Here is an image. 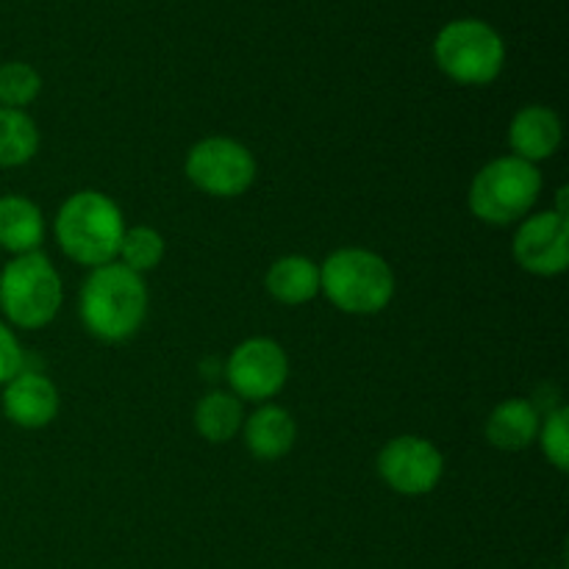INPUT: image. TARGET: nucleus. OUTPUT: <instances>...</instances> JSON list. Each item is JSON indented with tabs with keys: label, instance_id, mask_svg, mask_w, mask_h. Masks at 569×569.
Wrapping results in <instances>:
<instances>
[{
	"label": "nucleus",
	"instance_id": "21",
	"mask_svg": "<svg viewBox=\"0 0 569 569\" xmlns=\"http://www.w3.org/2000/svg\"><path fill=\"white\" fill-rule=\"evenodd\" d=\"M569 411L565 406L553 409L545 420V426H539V442H542L545 456L550 459V465H556V470L567 472L569 467Z\"/></svg>",
	"mask_w": 569,
	"mask_h": 569
},
{
	"label": "nucleus",
	"instance_id": "15",
	"mask_svg": "<svg viewBox=\"0 0 569 569\" xmlns=\"http://www.w3.org/2000/svg\"><path fill=\"white\" fill-rule=\"evenodd\" d=\"M539 411L528 400H506L489 415L487 439L498 450H526L539 437Z\"/></svg>",
	"mask_w": 569,
	"mask_h": 569
},
{
	"label": "nucleus",
	"instance_id": "8",
	"mask_svg": "<svg viewBox=\"0 0 569 569\" xmlns=\"http://www.w3.org/2000/svg\"><path fill=\"white\" fill-rule=\"evenodd\" d=\"M445 459L437 445L422 437H398L383 445L378 456V476L400 495H428L442 481Z\"/></svg>",
	"mask_w": 569,
	"mask_h": 569
},
{
	"label": "nucleus",
	"instance_id": "13",
	"mask_svg": "<svg viewBox=\"0 0 569 569\" xmlns=\"http://www.w3.org/2000/svg\"><path fill=\"white\" fill-rule=\"evenodd\" d=\"M298 426L281 406H261L244 422V445L261 461H276L292 450Z\"/></svg>",
	"mask_w": 569,
	"mask_h": 569
},
{
	"label": "nucleus",
	"instance_id": "6",
	"mask_svg": "<svg viewBox=\"0 0 569 569\" xmlns=\"http://www.w3.org/2000/svg\"><path fill=\"white\" fill-rule=\"evenodd\" d=\"M542 192V176L537 164L503 156L495 159L472 178L470 211L489 226H511L522 220Z\"/></svg>",
	"mask_w": 569,
	"mask_h": 569
},
{
	"label": "nucleus",
	"instance_id": "9",
	"mask_svg": "<svg viewBox=\"0 0 569 569\" xmlns=\"http://www.w3.org/2000/svg\"><path fill=\"white\" fill-rule=\"evenodd\" d=\"M226 378L237 398L270 400L283 389L289 378L287 353L272 339H248L231 353L226 365Z\"/></svg>",
	"mask_w": 569,
	"mask_h": 569
},
{
	"label": "nucleus",
	"instance_id": "3",
	"mask_svg": "<svg viewBox=\"0 0 569 569\" xmlns=\"http://www.w3.org/2000/svg\"><path fill=\"white\" fill-rule=\"evenodd\" d=\"M320 292L345 315H378L395 295L392 267L372 250H337L320 267Z\"/></svg>",
	"mask_w": 569,
	"mask_h": 569
},
{
	"label": "nucleus",
	"instance_id": "17",
	"mask_svg": "<svg viewBox=\"0 0 569 569\" xmlns=\"http://www.w3.org/2000/svg\"><path fill=\"white\" fill-rule=\"evenodd\" d=\"M244 426L242 403L231 392H209L194 406V428L209 442H231Z\"/></svg>",
	"mask_w": 569,
	"mask_h": 569
},
{
	"label": "nucleus",
	"instance_id": "5",
	"mask_svg": "<svg viewBox=\"0 0 569 569\" xmlns=\"http://www.w3.org/2000/svg\"><path fill=\"white\" fill-rule=\"evenodd\" d=\"M61 278L44 253L14 256L0 272V309L11 326L37 331L61 309Z\"/></svg>",
	"mask_w": 569,
	"mask_h": 569
},
{
	"label": "nucleus",
	"instance_id": "4",
	"mask_svg": "<svg viewBox=\"0 0 569 569\" xmlns=\"http://www.w3.org/2000/svg\"><path fill=\"white\" fill-rule=\"evenodd\" d=\"M433 59L450 81L487 87L503 72L506 42L489 22L465 17L442 26L433 39Z\"/></svg>",
	"mask_w": 569,
	"mask_h": 569
},
{
	"label": "nucleus",
	"instance_id": "12",
	"mask_svg": "<svg viewBox=\"0 0 569 569\" xmlns=\"http://www.w3.org/2000/svg\"><path fill=\"white\" fill-rule=\"evenodd\" d=\"M509 142L517 159L528 161V164L550 159L561 144L559 114L548 106H526L511 120Z\"/></svg>",
	"mask_w": 569,
	"mask_h": 569
},
{
	"label": "nucleus",
	"instance_id": "20",
	"mask_svg": "<svg viewBox=\"0 0 569 569\" xmlns=\"http://www.w3.org/2000/svg\"><path fill=\"white\" fill-rule=\"evenodd\" d=\"M42 89V78L26 61H6L0 67V103L3 109H26Z\"/></svg>",
	"mask_w": 569,
	"mask_h": 569
},
{
	"label": "nucleus",
	"instance_id": "19",
	"mask_svg": "<svg viewBox=\"0 0 569 569\" xmlns=\"http://www.w3.org/2000/svg\"><path fill=\"white\" fill-rule=\"evenodd\" d=\"M117 256L122 259V267L142 276V272L156 270L161 264V259H164V239H161L159 231L148 226L126 228Z\"/></svg>",
	"mask_w": 569,
	"mask_h": 569
},
{
	"label": "nucleus",
	"instance_id": "16",
	"mask_svg": "<svg viewBox=\"0 0 569 569\" xmlns=\"http://www.w3.org/2000/svg\"><path fill=\"white\" fill-rule=\"evenodd\" d=\"M267 292L278 303H309L320 292V267L306 256H283L267 272Z\"/></svg>",
	"mask_w": 569,
	"mask_h": 569
},
{
	"label": "nucleus",
	"instance_id": "14",
	"mask_svg": "<svg viewBox=\"0 0 569 569\" xmlns=\"http://www.w3.org/2000/svg\"><path fill=\"white\" fill-rule=\"evenodd\" d=\"M44 239L42 211L22 194L0 198V248L14 256L37 253Z\"/></svg>",
	"mask_w": 569,
	"mask_h": 569
},
{
	"label": "nucleus",
	"instance_id": "18",
	"mask_svg": "<svg viewBox=\"0 0 569 569\" xmlns=\"http://www.w3.org/2000/svg\"><path fill=\"white\" fill-rule=\"evenodd\" d=\"M37 150V122L22 109H0V167L28 164Z\"/></svg>",
	"mask_w": 569,
	"mask_h": 569
},
{
	"label": "nucleus",
	"instance_id": "11",
	"mask_svg": "<svg viewBox=\"0 0 569 569\" xmlns=\"http://www.w3.org/2000/svg\"><path fill=\"white\" fill-rule=\"evenodd\" d=\"M3 415L28 431L50 426L59 415V389L42 372L22 370L3 387Z\"/></svg>",
	"mask_w": 569,
	"mask_h": 569
},
{
	"label": "nucleus",
	"instance_id": "2",
	"mask_svg": "<svg viewBox=\"0 0 569 569\" xmlns=\"http://www.w3.org/2000/svg\"><path fill=\"white\" fill-rule=\"evenodd\" d=\"M126 220L120 206L103 192H76L64 200L56 217V239L76 264L103 267L120 253Z\"/></svg>",
	"mask_w": 569,
	"mask_h": 569
},
{
	"label": "nucleus",
	"instance_id": "22",
	"mask_svg": "<svg viewBox=\"0 0 569 569\" xmlns=\"http://www.w3.org/2000/svg\"><path fill=\"white\" fill-rule=\"evenodd\" d=\"M22 370H26V353H22L20 339L6 322H0V387H6Z\"/></svg>",
	"mask_w": 569,
	"mask_h": 569
},
{
	"label": "nucleus",
	"instance_id": "10",
	"mask_svg": "<svg viewBox=\"0 0 569 569\" xmlns=\"http://www.w3.org/2000/svg\"><path fill=\"white\" fill-rule=\"evenodd\" d=\"M515 259L533 276H561L569 267V220L556 211L528 217L517 228Z\"/></svg>",
	"mask_w": 569,
	"mask_h": 569
},
{
	"label": "nucleus",
	"instance_id": "7",
	"mask_svg": "<svg viewBox=\"0 0 569 569\" xmlns=\"http://www.w3.org/2000/svg\"><path fill=\"white\" fill-rule=\"evenodd\" d=\"M187 178L200 192L214 198H237L253 187L256 159L237 139L211 137L189 150Z\"/></svg>",
	"mask_w": 569,
	"mask_h": 569
},
{
	"label": "nucleus",
	"instance_id": "1",
	"mask_svg": "<svg viewBox=\"0 0 569 569\" xmlns=\"http://www.w3.org/2000/svg\"><path fill=\"white\" fill-rule=\"evenodd\" d=\"M148 315V289L142 276L122 264L94 267L81 289V320L92 337L122 342L142 328Z\"/></svg>",
	"mask_w": 569,
	"mask_h": 569
}]
</instances>
